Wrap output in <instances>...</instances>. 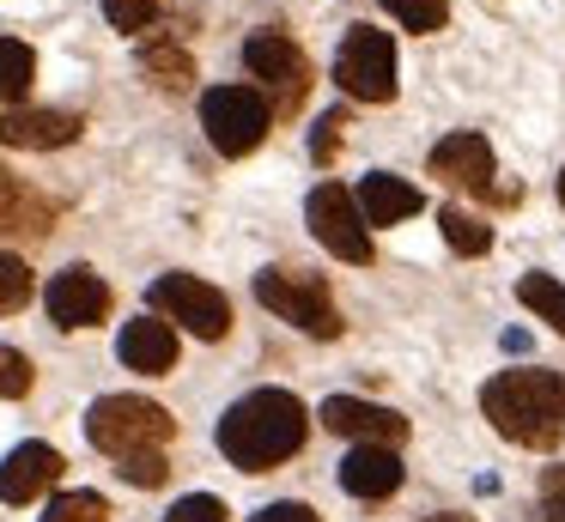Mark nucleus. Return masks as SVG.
I'll return each instance as SVG.
<instances>
[{"label":"nucleus","instance_id":"obj_19","mask_svg":"<svg viewBox=\"0 0 565 522\" xmlns=\"http://www.w3.org/2000/svg\"><path fill=\"white\" fill-rule=\"evenodd\" d=\"M438 225H444V243H450L456 255H487L492 249V225L480 213H468V206H444Z\"/></svg>","mask_w":565,"mask_h":522},{"label":"nucleus","instance_id":"obj_1","mask_svg":"<svg viewBox=\"0 0 565 522\" xmlns=\"http://www.w3.org/2000/svg\"><path fill=\"white\" fill-rule=\"evenodd\" d=\"M310 437V413L292 388H256V395L232 401L220 419V449L232 468L244 473H268L286 456H298Z\"/></svg>","mask_w":565,"mask_h":522},{"label":"nucleus","instance_id":"obj_29","mask_svg":"<svg viewBox=\"0 0 565 522\" xmlns=\"http://www.w3.org/2000/svg\"><path fill=\"white\" fill-rule=\"evenodd\" d=\"M341 128H347V116H341V109H329V116L317 121V134H310V152H317V158H334V146H341Z\"/></svg>","mask_w":565,"mask_h":522},{"label":"nucleus","instance_id":"obj_3","mask_svg":"<svg viewBox=\"0 0 565 522\" xmlns=\"http://www.w3.org/2000/svg\"><path fill=\"white\" fill-rule=\"evenodd\" d=\"M171 432H177V419L147 395H104V401H92V413H86V437L116 461L159 456V449L171 444Z\"/></svg>","mask_w":565,"mask_h":522},{"label":"nucleus","instance_id":"obj_6","mask_svg":"<svg viewBox=\"0 0 565 522\" xmlns=\"http://www.w3.org/2000/svg\"><path fill=\"white\" fill-rule=\"evenodd\" d=\"M201 128H207V140L220 146L225 158L256 152L262 134H268V97H262L256 85H213V92L201 97Z\"/></svg>","mask_w":565,"mask_h":522},{"label":"nucleus","instance_id":"obj_14","mask_svg":"<svg viewBox=\"0 0 565 522\" xmlns=\"http://www.w3.org/2000/svg\"><path fill=\"white\" fill-rule=\"evenodd\" d=\"M86 121L74 109H7L0 116V146H19V152H55V146L79 140Z\"/></svg>","mask_w":565,"mask_h":522},{"label":"nucleus","instance_id":"obj_23","mask_svg":"<svg viewBox=\"0 0 565 522\" xmlns=\"http://www.w3.org/2000/svg\"><path fill=\"white\" fill-rule=\"evenodd\" d=\"M390 7V19H402L407 31H444V19H450V0H383Z\"/></svg>","mask_w":565,"mask_h":522},{"label":"nucleus","instance_id":"obj_24","mask_svg":"<svg viewBox=\"0 0 565 522\" xmlns=\"http://www.w3.org/2000/svg\"><path fill=\"white\" fill-rule=\"evenodd\" d=\"M31 303V267L19 262V255L0 249V316H13Z\"/></svg>","mask_w":565,"mask_h":522},{"label":"nucleus","instance_id":"obj_27","mask_svg":"<svg viewBox=\"0 0 565 522\" xmlns=\"http://www.w3.org/2000/svg\"><path fill=\"white\" fill-rule=\"evenodd\" d=\"M164 522H225V504L220 498H207V492H189V498H177L171 504V516Z\"/></svg>","mask_w":565,"mask_h":522},{"label":"nucleus","instance_id":"obj_25","mask_svg":"<svg viewBox=\"0 0 565 522\" xmlns=\"http://www.w3.org/2000/svg\"><path fill=\"white\" fill-rule=\"evenodd\" d=\"M0 395H7V401L31 395V359H25V352H13V347H0Z\"/></svg>","mask_w":565,"mask_h":522},{"label":"nucleus","instance_id":"obj_17","mask_svg":"<svg viewBox=\"0 0 565 522\" xmlns=\"http://www.w3.org/2000/svg\"><path fill=\"white\" fill-rule=\"evenodd\" d=\"M402 456L395 449H383V444H359L353 456L341 461V486L353 498H390L395 486H402Z\"/></svg>","mask_w":565,"mask_h":522},{"label":"nucleus","instance_id":"obj_15","mask_svg":"<svg viewBox=\"0 0 565 522\" xmlns=\"http://www.w3.org/2000/svg\"><path fill=\"white\" fill-rule=\"evenodd\" d=\"M116 359L140 376H164L177 364V328L159 322V316H135L122 322V340H116Z\"/></svg>","mask_w":565,"mask_h":522},{"label":"nucleus","instance_id":"obj_11","mask_svg":"<svg viewBox=\"0 0 565 522\" xmlns=\"http://www.w3.org/2000/svg\"><path fill=\"white\" fill-rule=\"evenodd\" d=\"M426 170H431V177H438V182H450V189L487 194V189H492V146L480 140V134L456 128V134H444V140L431 146Z\"/></svg>","mask_w":565,"mask_h":522},{"label":"nucleus","instance_id":"obj_21","mask_svg":"<svg viewBox=\"0 0 565 522\" xmlns=\"http://www.w3.org/2000/svg\"><path fill=\"white\" fill-rule=\"evenodd\" d=\"M516 298H523L541 322H553L565 334V286L553 274H523V279H516Z\"/></svg>","mask_w":565,"mask_h":522},{"label":"nucleus","instance_id":"obj_10","mask_svg":"<svg viewBox=\"0 0 565 522\" xmlns=\"http://www.w3.org/2000/svg\"><path fill=\"white\" fill-rule=\"evenodd\" d=\"M43 303H50L55 328H92V322L110 316V286H104V274H92L86 262H74V267H62V274L50 279Z\"/></svg>","mask_w":565,"mask_h":522},{"label":"nucleus","instance_id":"obj_4","mask_svg":"<svg viewBox=\"0 0 565 522\" xmlns=\"http://www.w3.org/2000/svg\"><path fill=\"white\" fill-rule=\"evenodd\" d=\"M334 85L359 104H390L395 97V43L390 31L371 24H347L341 49H334Z\"/></svg>","mask_w":565,"mask_h":522},{"label":"nucleus","instance_id":"obj_31","mask_svg":"<svg viewBox=\"0 0 565 522\" xmlns=\"http://www.w3.org/2000/svg\"><path fill=\"white\" fill-rule=\"evenodd\" d=\"M535 522H565V498H547V504H541V516Z\"/></svg>","mask_w":565,"mask_h":522},{"label":"nucleus","instance_id":"obj_30","mask_svg":"<svg viewBox=\"0 0 565 522\" xmlns=\"http://www.w3.org/2000/svg\"><path fill=\"white\" fill-rule=\"evenodd\" d=\"M249 522H322L310 504H298V498H286V504H268V510H256Z\"/></svg>","mask_w":565,"mask_h":522},{"label":"nucleus","instance_id":"obj_22","mask_svg":"<svg viewBox=\"0 0 565 522\" xmlns=\"http://www.w3.org/2000/svg\"><path fill=\"white\" fill-rule=\"evenodd\" d=\"M43 522H110V504L98 492H62V498H50Z\"/></svg>","mask_w":565,"mask_h":522},{"label":"nucleus","instance_id":"obj_32","mask_svg":"<svg viewBox=\"0 0 565 522\" xmlns=\"http://www.w3.org/2000/svg\"><path fill=\"white\" fill-rule=\"evenodd\" d=\"M426 522H462V516H426Z\"/></svg>","mask_w":565,"mask_h":522},{"label":"nucleus","instance_id":"obj_33","mask_svg":"<svg viewBox=\"0 0 565 522\" xmlns=\"http://www.w3.org/2000/svg\"><path fill=\"white\" fill-rule=\"evenodd\" d=\"M559 206H565V170H559Z\"/></svg>","mask_w":565,"mask_h":522},{"label":"nucleus","instance_id":"obj_20","mask_svg":"<svg viewBox=\"0 0 565 522\" xmlns=\"http://www.w3.org/2000/svg\"><path fill=\"white\" fill-rule=\"evenodd\" d=\"M140 67H147L164 92H189V79H195V61H189L177 43H147L140 49Z\"/></svg>","mask_w":565,"mask_h":522},{"label":"nucleus","instance_id":"obj_28","mask_svg":"<svg viewBox=\"0 0 565 522\" xmlns=\"http://www.w3.org/2000/svg\"><path fill=\"white\" fill-rule=\"evenodd\" d=\"M164 473H171L164 449H159V456H128L122 461V480H135V486H164Z\"/></svg>","mask_w":565,"mask_h":522},{"label":"nucleus","instance_id":"obj_18","mask_svg":"<svg viewBox=\"0 0 565 522\" xmlns=\"http://www.w3.org/2000/svg\"><path fill=\"white\" fill-rule=\"evenodd\" d=\"M31 79H38V55H31V43L0 36V104H19V97L31 92Z\"/></svg>","mask_w":565,"mask_h":522},{"label":"nucleus","instance_id":"obj_5","mask_svg":"<svg viewBox=\"0 0 565 522\" xmlns=\"http://www.w3.org/2000/svg\"><path fill=\"white\" fill-rule=\"evenodd\" d=\"M147 298H152V310H159V322L189 328L195 340L232 334V298H225L220 286H207V279H195V274H159Z\"/></svg>","mask_w":565,"mask_h":522},{"label":"nucleus","instance_id":"obj_7","mask_svg":"<svg viewBox=\"0 0 565 522\" xmlns=\"http://www.w3.org/2000/svg\"><path fill=\"white\" fill-rule=\"evenodd\" d=\"M244 67L256 73L262 85H268V97H274V116H286V109H298L305 104V92H310V61H305V49L292 43L286 31H256L244 43Z\"/></svg>","mask_w":565,"mask_h":522},{"label":"nucleus","instance_id":"obj_2","mask_svg":"<svg viewBox=\"0 0 565 522\" xmlns=\"http://www.w3.org/2000/svg\"><path fill=\"white\" fill-rule=\"evenodd\" d=\"M480 413L492 419V432L511 437L523 449H553L565 432V376L559 371H499L480 388Z\"/></svg>","mask_w":565,"mask_h":522},{"label":"nucleus","instance_id":"obj_13","mask_svg":"<svg viewBox=\"0 0 565 522\" xmlns=\"http://www.w3.org/2000/svg\"><path fill=\"white\" fill-rule=\"evenodd\" d=\"M62 449L50 444H19L13 456L0 461V504H31V498H43L55 480H62Z\"/></svg>","mask_w":565,"mask_h":522},{"label":"nucleus","instance_id":"obj_16","mask_svg":"<svg viewBox=\"0 0 565 522\" xmlns=\"http://www.w3.org/2000/svg\"><path fill=\"white\" fill-rule=\"evenodd\" d=\"M353 206H359V219H365V231H371V225H395V219L419 213V206H426V194H419L414 182L390 177V170H371V177L359 182Z\"/></svg>","mask_w":565,"mask_h":522},{"label":"nucleus","instance_id":"obj_9","mask_svg":"<svg viewBox=\"0 0 565 522\" xmlns=\"http://www.w3.org/2000/svg\"><path fill=\"white\" fill-rule=\"evenodd\" d=\"M305 213H310V231H317V243L329 255H341V262H353V267L371 262V231H365V219H359L353 194H347L341 182H317Z\"/></svg>","mask_w":565,"mask_h":522},{"label":"nucleus","instance_id":"obj_26","mask_svg":"<svg viewBox=\"0 0 565 522\" xmlns=\"http://www.w3.org/2000/svg\"><path fill=\"white\" fill-rule=\"evenodd\" d=\"M152 12H159V0H104V19H110L116 31H147Z\"/></svg>","mask_w":565,"mask_h":522},{"label":"nucleus","instance_id":"obj_8","mask_svg":"<svg viewBox=\"0 0 565 522\" xmlns=\"http://www.w3.org/2000/svg\"><path fill=\"white\" fill-rule=\"evenodd\" d=\"M256 303H268L280 322L305 328V334H322L334 340L341 334V310L329 303V291H322V279H298V274H256Z\"/></svg>","mask_w":565,"mask_h":522},{"label":"nucleus","instance_id":"obj_12","mask_svg":"<svg viewBox=\"0 0 565 522\" xmlns=\"http://www.w3.org/2000/svg\"><path fill=\"white\" fill-rule=\"evenodd\" d=\"M322 432H341V437H359V444L395 449L407 437V419L395 407H371V401H353V395H329L322 401Z\"/></svg>","mask_w":565,"mask_h":522}]
</instances>
